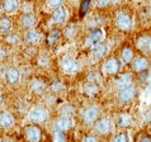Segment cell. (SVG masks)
Listing matches in <instances>:
<instances>
[{
	"instance_id": "23",
	"label": "cell",
	"mask_w": 151,
	"mask_h": 142,
	"mask_svg": "<svg viewBox=\"0 0 151 142\" xmlns=\"http://www.w3.org/2000/svg\"><path fill=\"white\" fill-rule=\"evenodd\" d=\"M118 126L121 128H127L132 124V117L129 114H121L118 117Z\"/></svg>"
},
{
	"instance_id": "6",
	"label": "cell",
	"mask_w": 151,
	"mask_h": 142,
	"mask_svg": "<svg viewBox=\"0 0 151 142\" xmlns=\"http://www.w3.org/2000/svg\"><path fill=\"white\" fill-rule=\"evenodd\" d=\"M136 95H137L136 87L133 85H129L127 87H123V89H119L118 100L121 103H129L136 98Z\"/></svg>"
},
{
	"instance_id": "28",
	"label": "cell",
	"mask_w": 151,
	"mask_h": 142,
	"mask_svg": "<svg viewBox=\"0 0 151 142\" xmlns=\"http://www.w3.org/2000/svg\"><path fill=\"white\" fill-rule=\"evenodd\" d=\"M100 80H102V77H100V75L98 72H91L89 75V77H88V81L93 82V84H99Z\"/></svg>"
},
{
	"instance_id": "36",
	"label": "cell",
	"mask_w": 151,
	"mask_h": 142,
	"mask_svg": "<svg viewBox=\"0 0 151 142\" xmlns=\"http://www.w3.org/2000/svg\"><path fill=\"white\" fill-rule=\"evenodd\" d=\"M4 72V70H3V66L1 65H0V76H1V74Z\"/></svg>"
},
{
	"instance_id": "19",
	"label": "cell",
	"mask_w": 151,
	"mask_h": 142,
	"mask_svg": "<svg viewBox=\"0 0 151 142\" xmlns=\"http://www.w3.org/2000/svg\"><path fill=\"white\" fill-rule=\"evenodd\" d=\"M12 28H13L12 19L9 16H3V18L0 19V33L6 34V33H9L12 31Z\"/></svg>"
},
{
	"instance_id": "14",
	"label": "cell",
	"mask_w": 151,
	"mask_h": 142,
	"mask_svg": "<svg viewBox=\"0 0 151 142\" xmlns=\"http://www.w3.org/2000/svg\"><path fill=\"white\" fill-rule=\"evenodd\" d=\"M68 19V10L64 6H57L56 10L52 13V20L55 24H62Z\"/></svg>"
},
{
	"instance_id": "16",
	"label": "cell",
	"mask_w": 151,
	"mask_h": 142,
	"mask_svg": "<svg viewBox=\"0 0 151 142\" xmlns=\"http://www.w3.org/2000/svg\"><path fill=\"white\" fill-rule=\"evenodd\" d=\"M13 124H14V118L12 113H9V112H1L0 113V127L8 129L13 127Z\"/></svg>"
},
{
	"instance_id": "17",
	"label": "cell",
	"mask_w": 151,
	"mask_h": 142,
	"mask_svg": "<svg viewBox=\"0 0 151 142\" xmlns=\"http://www.w3.org/2000/svg\"><path fill=\"white\" fill-rule=\"evenodd\" d=\"M91 52H93V55L96 57V58H102L107 55V52H108V44L107 43H104V42H96L94 46H93V48H91Z\"/></svg>"
},
{
	"instance_id": "27",
	"label": "cell",
	"mask_w": 151,
	"mask_h": 142,
	"mask_svg": "<svg viewBox=\"0 0 151 142\" xmlns=\"http://www.w3.org/2000/svg\"><path fill=\"white\" fill-rule=\"evenodd\" d=\"M5 42L9 43V44H15L19 42V36L18 34H9L8 33V36L5 37Z\"/></svg>"
},
{
	"instance_id": "11",
	"label": "cell",
	"mask_w": 151,
	"mask_h": 142,
	"mask_svg": "<svg viewBox=\"0 0 151 142\" xmlns=\"http://www.w3.org/2000/svg\"><path fill=\"white\" fill-rule=\"evenodd\" d=\"M73 128V120L70 117H61V118L56 119L55 122V129L56 131H62L66 132Z\"/></svg>"
},
{
	"instance_id": "18",
	"label": "cell",
	"mask_w": 151,
	"mask_h": 142,
	"mask_svg": "<svg viewBox=\"0 0 151 142\" xmlns=\"http://www.w3.org/2000/svg\"><path fill=\"white\" fill-rule=\"evenodd\" d=\"M133 57H135V52H133V49L131 47H124L122 49V52H121V61L124 65L131 64Z\"/></svg>"
},
{
	"instance_id": "13",
	"label": "cell",
	"mask_w": 151,
	"mask_h": 142,
	"mask_svg": "<svg viewBox=\"0 0 151 142\" xmlns=\"http://www.w3.org/2000/svg\"><path fill=\"white\" fill-rule=\"evenodd\" d=\"M136 47L140 49L142 53L149 55L151 49V42H150V36H141L140 38L136 41Z\"/></svg>"
},
{
	"instance_id": "4",
	"label": "cell",
	"mask_w": 151,
	"mask_h": 142,
	"mask_svg": "<svg viewBox=\"0 0 151 142\" xmlns=\"http://www.w3.org/2000/svg\"><path fill=\"white\" fill-rule=\"evenodd\" d=\"M24 137L31 142H38L42 140V129L38 127V124L32 123L24 128Z\"/></svg>"
},
{
	"instance_id": "2",
	"label": "cell",
	"mask_w": 151,
	"mask_h": 142,
	"mask_svg": "<svg viewBox=\"0 0 151 142\" xmlns=\"http://www.w3.org/2000/svg\"><path fill=\"white\" fill-rule=\"evenodd\" d=\"M28 118H29V122L33 124H43L48 118V112H47V109H45V108H42V107L33 108V109L29 112Z\"/></svg>"
},
{
	"instance_id": "29",
	"label": "cell",
	"mask_w": 151,
	"mask_h": 142,
	"mask_svg": "<svg viewBox=\"0 0 151 142\" xmlns=\"http://www.w3.org/2000/svg\"><path fill=\"white\" fill-rule=\"evenodd\" d=\"M102 39V32L100 31H95L91 33V36H90V43H96V42H99V41Z\"/></svg>"
},
{
	"instance_id": "12",
	"label": "cell",
	"mask_w": 151,
	"mask_h": 142,
	"mask_svg": "<svg viewBox=\"0 0 151 142\" xmlns=\"http://www.w3.org/2000/svg\"><path fill=\"white\" fill-rule=\"evenodd\" d=\"M41 39H42L41 32L36 31V29H32V28H29V31L24 36V42L28 44H37L41 42Z\"/></svg>"
},
{
	"instance_id": "5",
	"label": "cell",
	"mask_w": 151,
	"mask_h": 142,
	"mask_svg": "<svg viewBox=\"0 0 151 142\" xmlns=\"http://www.w3.org/2000/svg\"><path fill=\"white\" fill-rule=\"evenodd\" d=\"M119 70H121V62L116 57H109L103 65V71L106 75H116L118 74Z\"/></svg>"
},
{
	"instance_id": "34",
	"label": "cell",
	"mask_w": 151,
	"mask_h": 142,
	"mask_svg": "<svg viewBox=\"0 0 151 142\" xmlns=\"http://www.w3.org/2000/svg\"><path fill=\"white\" fill-rule=\"evenodd\" d=\"M84 141H85V142H96V141H98V138H96V137H93V136H88V137L84 138Z\"/></svg>"
},
{
	"instance_id": "9",
	"label": "cell",
	"mask_w": 151,
	"mask_h": 142,
	"mask_svg": "<svg viewBox=\"0 0 151 142\" xmlns=\"http://www.w3.org/2000/svg\"><path fill=\"white\" fill-rule=\"evenodd\" d=\"M96 124H95V131L96 133L99 135H109L112 132V122L107 118H102V119H96L95 120Z\"/></svg>"
},
{
	"instance_id": "30",
	"label": "cell",
	"mask_w": 151,
	"mask_h": 142,
	"mask_svg": "<svg viewBox=\"0 0 151 142\" xmlns=\"http://www.w3.org/2000/svg\"><path fill=\"white\" fill-rule=\"evenodd\" d=\"M113 141L114 142H128V136L126 133H118L113 137Z\"/></svg>"
},
{
	"instance_id": "24",
	"label": "cell",
	"mask_w": 151,
	"mask_h": 142,
	"mask_svg": "<svg viewBox=\"0 0 151 142\" xmlns=\"http://www.w3.org/2000/svg\"><path fill=\"white\" fill-rule=\"evenodd\" d=\"M46 86H47V85H46L43 81H42V80H38V79H37V80H35V81L32 82L31 89H32L33 93H36V94H41L42 91H45Z\"/></svg>"
},
{
	"instance_id": "31",
	"label": "cell",
	"mask_w": 151,
	"mask_h": 142,
	"mask_svg": "<svg viewBox=\"0 0 151 142\" xmlns=\"http://www.w3.org/2000/svg\"><path fill=\"white\" fill-rule=\"evenodd\" d=\"M51 90L55 91V93L62 91V90H64V85L61 84V81H55V82H53V84L51 85Z\"/></svg>"
},
{
	"instance_id": "22",
	"label": "cell",
	"mask_w": 151,
	"mask_h": 142,
	"mask_svg": "<svg viewBox=\"0 0 151 142\" xmlns=\"http://www.w3.org/2000/svg\"><path fill=\"white\" fill-rule=\"evenodd\" d=\"M35 24H36V18H35V15L33 14H24L22 16V26L26 29L33 28Z\"/></svg>"
},
{
	"instance_id": "8",
	"label": "cell",
	"mask_w": 151,
	"mask_h": 142,
	"mask_svg": "<svg viewBox=\"0 0 151 142\" xmlns=\"http://www.w3.org/2000/svg\"><path fill=\"white\" fill-rule=\"evenodd\" d=\"M132 67H133V71H136V72H138V74L146 72L147 69H149V61H147V58L144 57V56L133 57V60H132Z\"/></svg>"
},
{
	"instance_id": "26",
	"label": "cell",
	"mask_w": 151,
	"mask_h": 142,
	"mask_svg": "<svg viewBox=\"0 0 151 142\" xmlns=\"http://www.w3.org/2000/svg\"><path fill=\"white\" fill-rule=\"evenodd\" d=\"M52 141H55V142H64V141H66L65 132L56 131L55 129V132H53V135H52Z\"/></svg>"
},
{
	"instance_id": "15",
	"label": "cell",
	"mask_w": 151,
	"mask_h": 142,
	"mask_svg": "<svg viewBox=\"0 0 151 142\" xmlns=\"http://www.w3.org/2000/svg\"><path fill=\"white\" fill-rule=\"evenodd\" d=\"M5 77L9 84L15 85L20 81V71L15 67H9L5 70Z\"/></svg>"
},
{
	"instance_id": "35",
	"label": "cell",
	"mask_w": 151,
	"mask_h": 142,
	"mask_svg": "<svg viewBox=\"0 0 151 142\" xmlns=\"http://www.w3.org/2000/svg\"><path fill=\"white\" fill-rule=\"evenodd\" d=\"M140 141H150V137H140Z\"/></svg>"
},
{
	"instance_id": "32",
	"label": "cell",
	"mask_w": 151,
	"mask_h": 142,
	"mask_svg": "<svg viewBox=\"0 0 151 142\" xmlns=\"http://www.w3.org/2000/svg\"><path fill=\"white\" fill-rule=\"evenodd\" d=\"M47 4L52 8H57V6H61L64 4V0H47Z\"/></svg>"
},
{
	"instance_id": "1",
	"label": "cell",
	"mask_w": 151,
	"mask_h": 142,
	"mask_svg": "<svg viewBox=\"0 0 151 142\" xmlns=\"http://www.w3.org/2000/svg\"><path fill=\"white\" fill-rule=\"evenodd\" d=\"M60 67L65 74H76L81 70V64L73 56H64L60 60Z\"/></svg>"
},
{
	"instance_id": "7",
	"label": "cell",
	"mask_w": 151,
	"mask_h": 142,
	"mask_svg": "<svg viewBox=\"0 0 151 142\" xmlns=\"http://www.w3.org/2000/svg\"><path fill=\"white\" fill-rule=\"evenodd\" d=\"M99 114H100V110L99 108L96 107H89L84 110L83 113V120L85 124H93L95 123V120L99 118Z\"/></svg>"
},
{
	"instance_id": "21",
	"label": "cell",
	"mask_w": 151,
	"mask_h": 142,
	"mask_svg": "<svg viewBox=\"0 0 151 142\" xmlns=\"http://www.w3.org/2000/svg\"><path fill=\"white\" fill-rule=\"evenodd\" d=\"M61 38V32L58 31V29H53L48 33L47 38H46V42H47L48 46H55L58 41Z\"/></svg>"
},
{
	"instance_id": "25",
	"label": "cell",
	"mask_w": 151,
	"mask_h": 142,
	"mask_svg": "<svg viewBox=\"0 0 151 142\" xmlns=\"http://www.w3.org/2000/svg\"><path fill=\"white\" fill-rule=\"evenodd\" d=\"M85 93L90 97H93L98 93V84H93V82H89L88 81V85L85 86Z\"/></svg>"
},
{
	"instance_id": "10",
	"label": "cell",
	"mask_w": 151,
	"mask_h": 142,
	"mask_svg": "<svg viewBox=\"0 0 151 142\" xmlns=\"http://www.w3.org/2000/svg\"><path fill=\"white\" fill-rule=\"evenodd\" d=\"M114 85L118 87V89H123V87H127L129 85H133V77L131 74L126 72L122 74L119 76H117L114 79Z\"/></svg>"
},
{
	"instance_id": "20",
	"label": "cell",
	"mask_w": 151,
	"mask_h": 142,
	"mask_svg": "<svg viewBox=\"0 0 151 142\" xmlns=\"http://www.w3.org/2000/svg\"><path fill=\"white\" fill-rule=\"evenodd\" d=\"M19 6V0H4L3 9L5 13H14Z\"/></svg>"
},
{
	"instance_id": "3",
	"label": "cell",
	"mask_w": 151,
	"mask_h": 142,
	"mask_svg": "<svg viewBox=\"0 0 151 142\" xmlns=\"http://www.w3.org/2000/svg\"><path fill=\"white\" fill-rule=\"evenodd\" d=\"M116 26L119 31L122 32H128L132 29L133 22H132V16L128 13H119L116 16Z\"/></svg>"
},
{
	"instance_id": "33",
	"label": "cell",
	"mask_w": 151,
	"mask_h": 142,
	"mask_svg": "<svg viewBox=\"0 0 151 142\" xmlns=\"http://www.w3.org/2000/svg\"><path fill=\"white\" fill-rule=\"evenodd\" d=\"M112 3V0H96V5L98 8H107Z\"/></svg>"
}]
</instances>
